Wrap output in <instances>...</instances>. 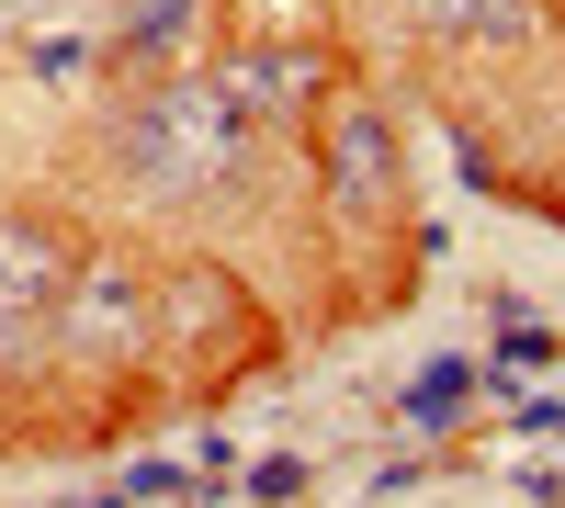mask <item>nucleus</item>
<instances>
[{"instance_id": "nucleus-1", "label": "nucleus", "mask_w": 565, "mask_h": 508, "mask_svg": "<svg viewBox=\"0 0 565 508\" xmlns=\"http://www.w3.org/2000/svg\"><path fill=\"white\" fill-rule=\"evenodd\" d=\"M226 136H238V114H226L215 90H170L159 114H136V125H125V159H136V170H159V181H193V170L226 159Z\"/></svg>"}, {"instance_id": "nucleus-2", "label": "nucleus", "mask_w": 565, "mask_h": 508, "mask_svg": "<svg viewBox=\"0 0 565 508\" xmlns=\"http://www.w3.org/2000/svg\"><path fill=\"white\" fill-rule=\"evenodd\" d=\"M57 328H68L79 361H136L148 350V283H136V271H68Z\"/></svg>"}, {"instance_id": "nucleus-3", "label": "nucleus", "mask_w": 565, "mask_h": 508, "mask_svg": "<svg viewBox=\"0 0 565 508\" xmlns=\"http://www.w3.org/2000/svg\"><path fill=\"white\" fill-rule=\"evenodd\" d=\"M57 294H68L57 238L0 215V350H34V339H45V316H57Z\"/></svg>"}, {"instance_id": "nucleus-4", "label": "nucleus", "mask_w": 565, "mask_h": 508, "mask_svg": "<svg viewBox=\"0 0 565 508\" xmlns=\"http://www.w3.org/2000/svg\"><path fill=\"white\" fill-rule=\"evenodd\" d=\"M328 181H340V204H362V193H385V148H373V125H362V114L340 125V148H328Z\"/></svg>"}, {"instance_id": "nucleus-5", "label": "nucleus", "mask_w": 565, "mask_h": 508, "mask_svg": "<svg viewBox=\"0 0 565 508\" xmlns=\"http://www.w3.org/2000/svg\"><path fill=\"white\" fill-rule=\"evenodd\" d=\"M441 12H452V34H487V45H509V34L532 23V0H441Z\"/></svg>"}]
</instances>
